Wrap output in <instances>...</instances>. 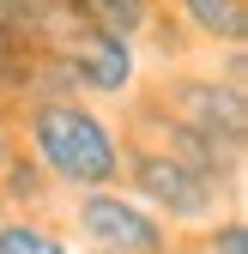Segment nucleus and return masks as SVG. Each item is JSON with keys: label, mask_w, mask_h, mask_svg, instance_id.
Listing matches in <instances>:
<instances>
[{"label": "nucleus", "mask_w": 248, "mask_h": 254, "mask_svg": "<svg viewBox=\"0 0 248 254\" xmlns=\"http://www.w3.org/2000/svg\"><path fill=\"white\" fill-rule=\"evenodd\" d=\"M30 67H37V55H30L24 24L0 18V85H30Z\"/></svg>", "instance_id": "9"}, {"label": "nucleus", "mask_w": 248, "mask_h": 254, "mask_svg": "<svg viewBox=\"0 0 248 254\" xmlns=\"http://www.w3.org/2000/svg\"><path fill=\"white\" fill-rule=\"evenodd\" d=\"M67 12L79 18V30L133 43L139 30H145V18H151V0H67Z\"/></svg>", "instance_id": "6"}, {"label": "nucleus", "mask_w": 248, "mask_h": 254, "mask_svg": "<svg viewBox=\"0 0 248 254\" xmlns=\"http://www.w3.org/2000/svg\"><path fill=\"white\" fill-rule=\"evenodd\" d=\"M170 121L194 127V133L218 139L230 151H242V127H248V109H242V85H218V79H182L170 85Z\"/></svg>", "instance_id": "4"}, {"label": "nucleus", "mask_w": 248, "mask_h": 254, "mask_svg": "<svg viewBox=\"0 0 248 254\" xmlns=\"http://www.w3.org/2000/svg\"><path fill=\"white\" fill-rule=\"evenodd\" d=\"M6 157H12V145H6V133H0V170H6Z\"/></svg>", "instance_id": "12"}, {"label": "nucleus", "mask_w": 248, "mask_h": 254, "mask_svg": "<svg viewBox=\"0 0 248 254\" xmlns=\"http://www.w3.org/2000/svg\"><path fill=\"white\" fill-rule=\"evenodd\" d=\"M121 170H127L139 206H151L158 218H212V206H218V182H206L188 157L176 151H121Z\"/></svg>", "instance_id": "2"}, {"label": "nucleus", "mask_w": 248, "mask_h": 254, "mask_svg": "<svg viewBox=\"0 0 248 254\" xmlns=\"http://www.w3.org/2000/svg\"><path fill=\"white\" fill-rule=\"evenodd\" d=\"M61 73L73 79V91H103V97H121V91L133 85V49L121 37H97V30H79L67 61H61Z\"/></svg>", "instance_id": "5"}, {"label": "nucleus", "mask_w": 248, "mask_h": 254, "mask_svg": "<svg viewBox=\"0 0 248 254\" xmlns=\"http://www.w3.org/2000/svg\"><path fill=\"white\" fill-rule=\"evenodd\" d=\"M0 254H73V248L30 218H0Z\"/></svg>", "instance_id": "8"}, {"label": "nucleus", "mask_w": 248, "mask_h": 254, "mask_svg": "<svg viewBox=\"0 0 248 254\" xmlns=\"http://www.w3.org/2000/svg\"><path fill=\"white\" fill-rule=\"evenodd\" d=\"M212 254H248V224L242 218H224V224H212Z\"/></svg>", "instance_id": "10"}, {"label": "nucleus", "mask_w": 248, "mask_h": 254, "mask_svg": "<svg viewBox=\"0 0 248 254\" xmlns=\"http://www.w3.org/2000/svg\"><path fill=\"white\" fill-rule=\"evenodd\" d=\"M30 145H37V164L55 182H67V188H85L91 194V188H115L121 182V139L73 91L30 103Z\"/></svg>", "instance_id": "1"}, {"label": "nucleus", "mask_w": 248, "mask_h": 254, "mask_svg": "<svg viewBox=\"0 0 248 254\" xmlns=\"http://www.w3.org/2000/svg\"><path fill=\"white\" fill-rule=\"evenodd\" d=\"M79 230L115 254H170V224H158L151 206L121 200L115 188H91L79 200Z\"/></svg>", "instance_id": "3"}, {"label": "nucleus", "mask_w": 248, "mask_h": 254, "mask_svg": "<svg viewBox=\"0 0 248 254\" xmlns=\"http://www.w3.org/2000/svg\"><path fill=\"white\" fill-rule=\"evenodd\" d=\"M97 254H115V248H97Z\"/></svg>", "instance_id": "13"}, {"label": "nucleus", "mask_w": 248, "mask_h": 254, "mask_svg": "<svg viewBox=\"0 0 248 254\" xmlns=\"http://www.w3.org/2000/svg\"><path fill=\"white\" fill-rule=\"evenodd\" d=\"M182 12L194 18L200 37H212V43H242V24H248L242 0H182Z\"/></svg>", "instance_id": "7"}, {"label": "nucleus", "mask_w": 248, "mask_h": 254, "mask_svg": "<svg viewBox=\"0 0 248 254\" xmlns=\"http://www.w3.org/2000/svg\"><path fill=\"white\" fill-rule=\"evenodd\" d=\"M0 176H12L6 188H12V194H37V188H43V164H30V157H6V170H0Z\"/></svg>", "instance_id": "11"}]
</instances>
